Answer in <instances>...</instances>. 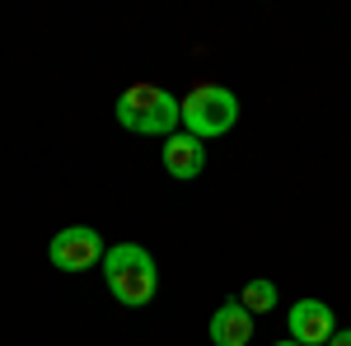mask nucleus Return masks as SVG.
I'll list each match as a JSON object with an SVG mask.
<instances>
[{"label": "nucleus", "mask_w": 351, "mask_h": 346, "mask_svg": "<svg viewBox=\"0 0 351 346\" xmlns=\"http://www.w3.org/2000/svg\"><path fill=\"white\" fill-rule=\"evenodd\" d=\"M104 281H108L112 299H122L127 309H141L150 304L155 291H160V271H155V258L141 248V243H112L104 248Z\"/></svg>", "instance_id": "f257e3e1"}, {"label": "nucleus", "mask_w": 351, "mask_h": 346, "mask_svg": "<svg viewBox=\"0 0 351 346\" xmlns=\"http://www.w3.org/2000/svg\"><path fill=\"white\" fill-rule=\"evenodd\" d=\"M178 117L188 136L197 140H211V136H225L234 122H239V99L216 80H202L188 89V99H178Z\"/></svg>", "instance_id": "f03ea898"}, {"label": "nucleus", "mask_w": 351, "mask_h": 346, "mask_svg": "<svg viewBox=\"0 0 351 346\" xmlns=\"http://www.w3.org/2000/svg\"><path fill=\"white\" fill-rule=\"evenodd\" d=\"M47 258H52V267H61V271H89V267L104 262V239H99V230H89V225H71V230H61L52 239Z\"/></svg>", "instance_id": "7ed1b4c3"}, {"label": "nucleus", "mask_w": 351, "mask_h": 346, "mask_svg": "<svg viewBox=\"0 0 351 346\" xmlns=\"http://www.w3.org/2000/svg\"><path fill=\"white\" fill-rule=\"evenodd\" d=\"M286 323H291V342L300 346H328V337L337 332V319L324 299H295Z\"/></svg>", "instance_id": "20e7f679"}, {"label": "nucleus", "mask_w": 351, "mask_h": 346, "mask_svg": "<svg viewBox=\"0 0 351 346\" xmlns=\"http://www.w3.org/2000/svg\"><path fill=\"white\" fill-rule=\"evenodd\" d=\"M160 160H164V169L173 173V178H197L202 169H206V145L197 140V136H188V132H173V136H164V150H160Z\"/></svg>", "instance_id": "39448f33"}, {"label": "nucleus", "mask_w": 351, "mask_h": 346, "mask_svg": "<svg viewBox=\"0 0 351 346\" xmlns=\"http://www.w3.org/2000/svg\"><path fill=\"white\" fill-rule=\"evenodd\" d=\"M211 342L216 346H248L253 342V314L243 309L239 299H225L211 314Z\"/></svg>", "instance_id": "423d86ee"}, {"label": "nucleus", "mask_w": 351, "mask_h": 346, "mask_svg": "<svg viewBox=\"0 0 351 346\" xmlns=\"http://www.w3.org/2000/svg\"><path fill=\"white\" fill-rule=\"evenodd\" d=\"M160 84H150V80H141V84H127L122 94H117V122L127 127V132H136L145 117H150V108L160 103Z\"/></svg>", "instance_id": "0eeeda50"}, {"label": "nucleus", "mask_w": 351, "mask_h": 346, "mask_svg": "<svg viewBox=\"0 0 351 346\" xmlns=\"http://www.w3.org/2000/svg\"><path fill=\"white\" fill-rule=\"evenodd\" d=\"M178 127H183V117H178V99H173V94L164 89L160 103L150 108V117H145V122H141L136 132H141V136H160V140H164V136L178 132Z\"/></svg>", "instance_id": "6e6552de"}, {"label": "nucleus", "mask_w": 351, "mask_h": 346, "mask_svg": "<svg viewBox=\"0 0 351 346\" xmlns=\"http://www.w3.org/2000/svg\"><path fill=\"white\" fill-rule=\"evenodd\" d=\"M239 304L248 309V314H267V309H276V286L258 276V281H248V286L239 291Z\"/></svg>", "instance_id": "1a4fd4ad"}, {"label": "nucleus", "mask_w": 351, "mask_h": 346, "mask_svg": "<svg viewBox=\"0 0 351 346\" xmlns=\"http://www.w3.org/2000/svg\"><path fill=\"white\" fill-rule=\"evenodd\" d=\"M328 346H351V328H342V332H332V337H328Z\"/></svg>", "instance_id": "9d476101"}, {"label": "nucleus", "mask_w": 351, "mask_h": 346, "mask_svg": "<svg viewBox=\"0 0 351 346\" xmlns=\"http://www.w3.org/2000/svg\"><path fill=\"white\" fill-rule=\"evenodd\" d=\"M276 346H300V342H276Z\"/></svg>", "instance_id": "9b49d317"}]
</instances>
